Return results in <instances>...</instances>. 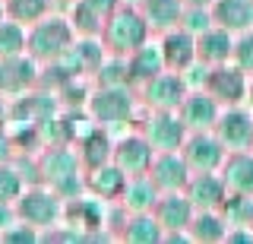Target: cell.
Wrapping results in <instances>:
<instances>
[{"label":"cell","instance_id":"2e32d148","mask_svg":"<svg viewBox=\"0 0 253 244\" xmlns=\"http://www.w3.org/2000/svg\"><path fill=\"white\" fill-rule=\"evenodd\" d=\"M158 181H162V184H168V187L180 184V181H184V165H180L177 159L158 162Z\"/></svg>","mask_w":253,"mask_h":244},{"label":"cell","instance_id":"9a60e30c","mask_svg":"<svg viewBox=\"0 0 253 244\" xmlns=\"http://www.w3.org/2000/svg\"><path fill=\"white\" fill-rule=\"evenodd\" d=\"M228 35H221V32H212V35H206L203 38V45H200V51H203V57H209V60H218V57H225L228 54Z\"/></svg>","mask_w":253,"mask_h":244},{"label":"cell","instance_id":"ffe728a7","mask_svg":"<svg viewBox=\"0 0 253 244\" xmlns=\"http://www.w3.org/2000/svg\"><path fill=\"white\" fill-rule=\"evenodd\" d=\"M19 48H22L19 29H16V26H3V29H0V51H3V54H13V51H19Z\"/></svg>","mask_w":253,"mask_h":244},{"label":"cell","instance_id":"7a4b0ae2","mask_svg":"<svg viewBox=\"0 0 253 244\" xmlns=\"http://www.w3.org/2000/svg\"><path fill=\"white\" fill-rule=\"evenodd\" d=\"M67 26L63 22H51V26H42L35 32V38H32V45H35V51L38 54H51V51H60V48H67Z\"/></svg>","mask_w":253,"mask_h":244},{"label":"cell","instance_id":"d4e9b609","mask_svg":"<svg viewBox=\"0 0 253 244\" xmlns=\"http://www.w3.org/2000/svg\"><path fill=\"white\" fill-rule=\"evenodd\" d=\"M130 238H133V241H149V238H155V225H152V222H136V225H133V232H130Z\"/></svg>","mask_w":253,"mask_h":244},{"label":"cell","instance_id":"44dd1931","mask_svg":"<svg viewBox=\"0 0 253 244\" xmlns=\"http://www.w3.org/2000/svg\"><path fill=\"white\" fill-rule=\"evenodd\" d=\"M44 10V0H16V16L19 19H35Z\"/></svg>","mask_w":253,"mask_h":244},{"label":"cell","instance_id":"83f0119b","mask_svg":"<svg viewBox=\"0 0 253 244\" xmlns=\"http://www.w3.org/2000/svg\"><path fill=\"white\" fill-rule=\"evenodd\" d=\"M19 191V184H16L13 175H0V196H13Z\"/></svg>","mask_w":253,"mask_h":244},{"label":"cell","instance_id":"8fae6325","mask_svg":"<svg viewBox=\"0 0 253 244\" xmlns=\"http://www.w3.org/2000/svg\"><path fill=\"white\" fill-rule=\"evenodd\" d=\"M218 146L215 143H209V140H196L193 149H190V159H193L200 168H212V165L218 162Z\"/></svg>","mask_w":253,"mask_h":244},{"label":"cell","instance_id":"cb8c5ba5","mask_svg":"<svg viewBox=\"0 0 253 244\" xmlns=\"http://www.w3.org/2000/svg\"><path fill=\"white\" fill-rule=\"evenodd\" d=\"M196 235H200V238H206V241H215V238H221V228H218L215 219H200Z\"/></svg>","mask_w":253,"mask_h":244},{"label":"cell","instance_id":"7402d4cb","mask_svg":"<svg viewBox=\"0 0 253 244\" xmlns=\"http://www.w3.org/2000/svg\"><path fill=\"white\" fill-rule=\"evenodd\" d=\"M133 70H136L139 76H149V73H155V70H158V54H155V51H142V54H139V60H136V67H133Z\"/></svg>","mask_w":253,"mask_h":244},{"label":"cell","instance_id":"484cf974","mask_svg":"<svg viewBox=\"0 0 253 244\" xmlns=\"http://www.w3.org/2000/svg\"><path fill=\"white\" fill-rule=\"evenodd\" d=\"M237 57H241V67H253V35L241 42V48H237Z\"/></svg>","mask_w":253,"mask_h":244},{"label":"cell","instance_id":"277c9868","mask_svg":"<svg viewBox=\"0 0 253 244\" xmlns=\"http://www.w3.org/2000/svg\"><path fill=\"white\" fill-rule=\"evenodd\" d=\"M130 111V101H126L124 92H105V96L95 98V114L105 117V121H117V117H126Z\"/></svg>","mask_w":253,"mask_h":244},{"label":"cell","instance_id":"e0dca14e","mask_svg":"<svg viewBox=\"0 0 253 244\" xmlns=\"http://www.w3.org/2000/svg\"><path fill=\"white\" fill-rule=\"evenodd\" d=\"M193 200L206 203V206H209V203H218V200H221V187H218L212 178H203L200 184L193 187Z\"/></svg>","mask_w":253,"mask_h":244},{"label":"cell","instance_id":"30bf717a","mask_svg":"<svg viewBox=\"0 0 253 244\" xmlns=\"http://www.w3.org/2000/svg\"><path fill=\"white\" fill-rule=\"evenodd\" d=\"M177 140H180L177 121H171V117H162V121L152 124V143H158V146H177Z\"/></svg>","mask_w":253,"mask_h":244},{"label":"cell","instance_id":"1f68e13d","mask_svg":"<svg viewBox=\"0 0 253 244\" xmlns=\"http://www.w3.org/2000/svg\"><path fill=\"white\" fill-rule=\"evenodd\" d=\"M193 3H206V0H193Z\"/></svg>","mask_w":253,"mask_h":244},{"label":"cell","instance_id":"4dcf8cb0","mask_svg":"<svg viewBox=\"0 0 253 244\" xmlns=\"http://www.w3.org/2000/svg\"><path fill=\"white\" fill-rule=\"evenodd\" d=\"M190 26H193V29H203V26H206V16H200V13H193V16H190Z\"/></svg>","mask_w":253,"mask_h":244},{"label":"cell","instance_id":"52a82bcc","mask_svg":"<svg viewBox=\"0 0 253 244\" xmlns=\"http://www.w3.org/2000/svg\"><path fill=\"white\" fill-rule=\"evenodd\" d=\"M146 162H149V149L142 146V143L130 140V143H124V146H121V165H124V168L139 171V168H146Z\"/></svg>","mask_w":253,"mask_h":244},{"label":"cell","instance_id":"5b68a950","mask_svg":"<svg viewBox=\"0 0 253 244\" xmlns=\"http://www.w3.org/2000/svg\"><path fill=\"white\" fill-rule=\"evenodd\" d=\"M228 181L237 191H253V159H247V155L234 159L228 165Z\"/></svg>","mask_w":253,"mask_h":244},{"label":"cell","instance_id":"7c38bea8","mask_svg":"<svg viewBox=\"0 0 253 244\" xmlns=\"http://www.w3.org/2000/svg\"><path fill=\"white\" fill-rule=\"evenodd\" d=\"M212 117H215V108H212L209 98H193V101H190V108H187V121H190V124L206 127Z\"/></svg>","mask_w":253,"mask_h":244},{"label":"cell","instance_id":"4fadbf2b","mask_svg":"<svg viewBox=\"0 0 253 244\" xmlns=\"http://www.w3.org/2000/svg\"><path fill=\"white\" fill-rule=\"evenodd\" d=\"M149 96H152V101H158V105H174V101L180 98V83L177 80H158Z\"/></svg>","mask_w":253,"mask_h":244},{"label":"cell","instance_id":"5bb4252c","mask_svg":"<svg viewBox=\"0 0 253 244\" xmlns=\"http://www.w3.org/2000/svg\"><path fill=\"white\" fill-rule=\"evenodd\" d=\"M190 38L187 35H171L168 38V64H174V67H184L187 60H190Z\"/></svg>","mask_w":253,"mask_h":244},{"label":"cell","instance_id":"3957f363","mask_svg":"<svg viewBox=\"0 0 253 244\" xmlns=\"http://www.w3.org/2000/svg\"><path fill=\"white\" fill-rule=\"evenodd\" d=\"M218 19L231 29H241L253 19V6L247 0H221L218 3Z\"/></svg>","mask_w":253,"mask_h":244},{"label":"cell","instance_id":"f546056e","mask_svg":"<svg viewBox=\"0 0 253 244\" xmlns=\"http://www.w3.org/2000/svg\"><path fill=\"white\" fill-rule=\"evenodd\" d=\"M85 6H89L92 13H95V10H108V6H111V0H89Z\"/></svg>","mask_w":253,"mask_h":244},{"label":"cell","instance_id":"8992f818","mask_svg":"<svg viewBox=\"0 0 253 244\" xmlns=\"http://www.w3.org/2000/svg\"><path fill=\"white\" fill-rule=\"evenodd\" d=\"M212 86H215V92L221 98H241V92H244L241 73H234V70H218L215 80H212Z\"/></svg>","mask_w":253,"mask_h":244},{"label":"cell","instance_id":"4316f807","mask_svg":"<svg viewBox=\"0 0 253 244\" xmlns=\"http://www.w3.org/2000/svg\"><path fill=\"white\" fill-rule=\"evenodd\" d=\"M149 200H152V187H133V194H130L133 206H146Z\"/></svg>","mask_w":253,"mask_h":244},{"label":"cell","instance_id":"603a6c76","mask_svg":"<svg viewBox=\"0 0 253 244\" xmlns=\"http://www.w3.org/2000/svg\"><path fill=\"white\" fill-rule=\"evenodd\" d=\"M95 187H98L101 194H114L117 187H121V175H117V171H101V175L95 178Z\"/></svg>","mask_w":253,"mask_h":244},{"label":"cell","instance_id":"ba28073f","mask_svg":"<svg viewBox=\"0 0 253 244\" xmlns=\"http://www.w3.org/2000/svg\"><path fill=\"white\" fill-rule=\"evenodd\" d=\"M22 212H26V219H32V222H47V219L54 216V203L47 200V196L35 194L22 203Z\"/></svg>","mask_w":253,"mask_h":244},{"label":"cell","instance_id":"d6986e66","mask_svg":"<svg viewBox=\"0 0 253 244\" xmlns=\"http://www.w3.org/2000/svg\"><path fill=\"white\" fill-rule=\"evenodd\" d=\"M162 216H165V225H184L187 222V203L184 200H168Z\"/></svg>","mask_w":253,"mask_h":244},{"label":"cell","instance_id":"6da1fadb","mask_svg":"<svg viewBox=\"0 0 253 244\" xmlns=\"http://www.w3.org/2000/svg\"><path fill=\"white\" fill-rule=\"evenodd\" d=\"M142 35H146V26H142L133 13L117 16V22L111 26V42H114L117 48H133V45L142 42Z\"/></svg>","mask_w":253,"mask_h":244},{"label":"cell","instance_id":"ac0fdd59","mask_svg":"<svg viewBox=\"0 0 253 244\" xmlns=\"http://www.w3.org/2000/svg\"><path fill=\"white\" fill-rule=\"evenodd\" d=\"M149 13H152V19L155 22H171V19H177V0H152L149 3Z\"/></svg>","mask_w":253,"mask_h":244},{"label":"cell","instance_id":"f1b7e54d","mask_svg":"<svg viewBox=\"0 0 253 244\" xmlns=\"http://www.w3.org/2000/svg\"><path fill=\"white\" fill-rule=\"evenodd\" d=\"M105 152H108L105 140H92V149H89V159H92V162H98V159H105Z\"/></svg>","mask_w":253,"mask_h":244},{"label":"cell","instance_id":"9c48e42d","mask_svg":"<svg viewBox=\"0 0 253 244\" xmlns=\"http://www.w3.org/2000/svg\"><path fill=\"white\" fill-rule=\"evenodd\" d=\"M221 133H225L228 143H247V137H250L247 117H244V114H228L225 124H221Z\"/></svg>","mask_w":253,"mask_h":244}]
</instances>
